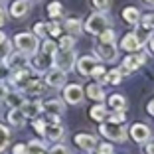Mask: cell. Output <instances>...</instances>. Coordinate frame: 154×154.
Masks as SVG:
<instances>
[{
    "instance_id": "obj_32",
    "label": "cell",
    "mask_w": 154,
    "mask_h": 154,
    "mask_svg": "<svg viewBox=\"0 0 154 154\" xmlns=\"http://www.w3.org/2000/svg\"><path fill=\"white\" fill-rule=\"evenodd\" d=\"M28 79H30V71H28L26 67H24V69H16V73L12 75V81L18 83V85H24Z\"/></svg>"
},
{
    "instance_id": "obj_43",
    "label": "cell",
    "mask_w": 154,
    "mask_h": 154,
    "mask_svg": "<svg viewBox=\"0 0 154 154\" xmlns=\"http://www.w3.org/2000/svg\"><path fill=\"white\" fill-rule=\"evenodd\" d=\"M45 34H48V26H45V24H36V26H34V36H45Z\"/></svg>"
},
{
    "instance_id": "obj_19",
    "label": "cell",
    "mask_w": 154,
    "mask_h": 154,
    "mask_svg": "<svg viewBox=\"0 0 154 154\" xmlns=\"http://www.w3.org/2000/svg\"><path fill=\"white\" fill-rule=\"evenodd\" d=\"M87 97L93 101H97V103H103V99L107 95H105V89L99 85V83H91L89 87H87Z\"/></svg>"
},
{
    "instance_id": "obj_27",
    "label": "cell",
    "mask_w": 154,
    "mask_h": 154,
    "mask_svg": "<svg viewBox=\"0 0 154 154\" xmlns=\"http://www.w3.org/2000/svg\"><path fill=\"white\" fill-rule=\"evenodd\" d=\"M4 101L10 105V107H12V109H20V107L24 105V99H22V95H20V93H16V91H14V93H8Z\"/></svg>"
},
{
    "instance_id": "obj_23",
    "label": "cell",
    "mask_w": 154,
    "mask_h": 154,
    "mask_svg": "<svg viewBox=\"0 0 154 154\" xmlns=\"http://www.w3.org/2000/svg\"><path fill=\"white\" fill-rule=\"evenodd\" d=\"M89 115H91V119H93V121L103 122L105 119H107V109H105V105H103V103H97L95 107H91Z\"/></svg>"
},
{
    "instance_id": "obj_8",
    "label": "cell",
    "mask_w": 154,
    "mask_h": 154,
    "mask_svg": "<svg viewBox=\"0 0 154 154\" xmlns=\"http://www.w3.org/2000/svg\"><path fill=\"white\" fill-rule=\"evenodd\" d=\"M83 97H85V89L81 85H77V83H69L63 89V99L69 105H79L83 101Z\"/></svg>"
},
{
    "instance_id": "obj_12",
    "label": "cell",
    "mask_w": 154,
    "mask_h": 154,
    "mask_svg": "<svg viewBox=\"0 0 154 154\" xmlns=\"http://www.w3.org/2000/svg\"><path fill=\"white\" fill-rule=\"evenodd\" d=\"M44 136H45V138H50V140H54V142H59L65 136L63 125H59V122H45V132H44Z\"/></svg>"
},
{
    "instance_id": "obj_14",
    "label": "cell",
    "mask_w": 154,
    "mask_h": 154,
    "mask_svg": "<svg viewBox=\"0 0 154 154\" xmlns=\"http://www.w3.org/2000/svg\"><path fill=\"white\" fill-rule=\"evenodd\" d=\"M75 144L79 146V148H83L85 152H91V150H95L97 148V138L93 134H77L75 136Z\"/></svg>"
},
{
    "instance_id": "obj_22",
    "label": "cell",
    "mask_w": 154,
    "mask_h": 154,
    "mask_svg": "<svg viewBox=\"0 0 154 154\" xmlns=\"http://www.w3.org/2000/svg\"><path fill=\"white\" fill-rule=\"evenodd\" d=\"M32 65H34V69H38V71H44L45 67H50V65H51V55H45V54L34 55Z\"/></svg>"
},
{
    "instance_id": "obj_48",
    "label": "cell",
    "mask_w": 154,
    "mask_h": 154,
    "mask_svg": "<svg viewBox=\"0 0 154 154\" xmlns=\"http://www.w3.org/2000/svg\"><path fill=\"white\" fill-rule=\"evenodd\" d=\"M146 111H148V115H152V117H154V99H150V103L146 105Z\"/></svg>"
},
{
    "instance_id": "obj_25",
    "label": "cell",
    "mask_w": 154,
    "mask_h": 154,
    "mask_svg": "<svg viewBox=\"0 0 154 154\" xmlns=\"http://www.w3.org/2000/svg\"><path fill=\"white\" fill-rule=\"evenodd\" d=\"M65 30H67V34L69 36H79L81 34V30H83V26H81V22L77 18H69V20H65Z\"/></svg>"
},
{
    "instance_id": "obj_36",
    "label": "cell",
    "mask_w": 154,
    "mask_h": 154,
    "mask_svg": "<svg viewBox=\"0 0 154 154\" xmlns=\"http://www.w3.org/2000/svg\"><path fill=\"white\" fill-rule=\"evenodd\" d=\"M117 34H115V30L113 28H107V30H103V32L99 34V42H115L117 40Z\"/></svg>"
},
{
    "instance_id": "obj_31",
    "label": "cell",
    "mask_w": 154,
    "mask_h": 154,
    "mask_svg": "<svg viewBox=\"0 0 154 154\" xmlns=\"http://www.w3.org/2000/svg\"><path fill=\"white\" fill-rule=\"evenodd\" d=\"M121 81H122V73L119 69H111L105 75V83H109V85H119Z\"/></svg>"
},
{
    "instance_id": "obj_17",
    "label": "cell",
    "mask_w": 154,
    "mask_h": 154,
    "mask_svg": "<svg viewBox=\"0 0 154 154\" xmlns=\"http://www.w3.org/2000/svg\"><path fill=\"white\" fill-rule=\"evenodd\" d=\"M22 109V113H24V117H32V119H36L38 115L42 113V103L40 101H24V105L20 107Z\"/></svg>"
},
{
    "instance_id": "obj_1",
    "label": "cell",
    "mask_w": 154,
    "mask_h": 154,
    "mask_svg": "<svg viewBox=\"0 0 154 154\" xmlns=\"http://www.w3.org/2000/svg\"><path fill=\"white\" fill-rule=\"evenodd\" d=\"M107 28H111V18L107 12H93L83 24V30L87 34H91V36H99Z\"/></svg>"
},
{
    "instance_id": "obj_15",
    "label": "cell",
    "mask_w": 154,
    "mask_h": 154,
    "mask_svg": "<svg viewBox=\"0 0 154 154\" xmlns=\"http://www.w3.org/2000/svg\"><path fill=\"white\" fill-rule=\"evenodd\" d=\"M30 6H32L30 0H16L10 6V14H12L14 18H22V16H26L30 12Z\"/></svg>"
},
{
    "instance_id": "obj_39",
    "label": "cell",
    "mask_w": 154,
    "mask_h": 154,
    "mask_svg": "<svg viewBox=\"0 0 154 154\" xmlns=\"http://www.w3.org/2000/svg\"><path fill=\"white\" fill-rule=\"evenodd\" d=\"M97 154H115V148L113 144H109V142H103V144H97Z\"/></svg>"
},
{
    "instance_id": "obj_24",
    "label": "cell",
    "mask_w": 154,
    "mask_h": 154,
    "mask_svg": "<svg viewBox=\"0 0 154 154\" xmlns=\"http://www.w3.org/2000/svg\"><path fill=\"white\" fill-rule=\"evenodd\" d=\"M109 107L113 111H127V99L122 95H117V93H115V95L109 97Z\"/></svg>"
},
{
    "instance_id": "obj_50",
    "label": "cell",
    "mask_w": 154,
    "mask_h": 154,
    "mask_svg": "<svg viewBox=\"0 0 154 154\" xmlns=\"http://www.w3.org/2000/svg\"><path fill=\"white\" fill-rule=\"evenodd\" d=\"M148 42H150V50L154 51V34H150V38H148Z\"/></svg>"
},
{
    "instance_id": "obj_26",
    "label": "cell",
    "mask_w": 154,
    "mask_h": 154,
    "mask_svg": "<svg viewBox=\"0 0 154 154\" xmlns=\"http://www.w3.org/2000/svg\"><path fill=\"white\" fill-rule=\"evenodd\" d=\"M48 16H50L51 20L61 18V16H63V6H61V2H51V4H48Z\"/></svg>"
},
{
    "instance_id": "obj_34",
    "label": "cell",
    "mask_w": 154,
    "mask_h": 154,
    "mask_svg": "<svg viewBox=\"0 0 154 154\" xmlns=\"http://www.w3.org/2000/svg\"><path fill=\"white\" fill-rule=\"evenodd\" d=\"M73 45H75V38H73V36L67 34V36L59 38V45H57L59 50H73Z\"/></svg>"
},
{
    "instance_id": "obj_33",
    "label": "cell",
    "mask_w": 154,
    "mask_h": 154,
    "mask_svg": "<svg viewBox=\"0 0 154 154\" xmlns=\"http://www.w3.org/2000/svg\"><path fill=\"white\" fill-rule=\"evenodd\" d=\"M10 136H12V134H10V131L4 127V125H0V152H2V150H4L6 146H8Z\"/></svg>"
},
{
    "instance_id": "obj_21",
    "label": "cell",
    "mask_w": 154,
    "mask_h": 154,
    "mask_svg": "<svg viewBox=\"0 0 154 154\" xmlns=\"http://www.w3.org/2000/svg\"><path fill=\"white\" fill-rule=\"evenodd\" d=\"M8 122L12 125V127H24L26 125V117H24V113H22V109H10V113H8Z\"/></svg>"
},
{
    "instance_id": "obj_46",
    "label": "cell",
    "mask_w": 154,
    "mask_h": 154,
    "mask_svg": "<svg viewBox=\"0 0 154 154\" xmlns=\"http://www.w3.org/2000/svg\"><path fill=\"white\" fill-rule=\"evenodd\" d=\"M34 128H36L40 134H44V132H45V121H42V119L38 121V119H36V121H34Z\"/></svg>"
},
{
    "instance_id": "obj_37",
    "label": "cell",
    "mask_w": 154,
    "mask_h": 154,
    "mask_svg": "<svg viewBox=\"0 0 154 154\" xmlns=\"http://www.w3.org/2000/svg\"><path fill=\"white\" fill-rule=\"evenodd\" d=\"M55 50H57V45H55V42H51V40H45L44 45H42V54H45V55H54Z\"/></svg>"
},
{
    "instance_id": "obj_47",
    "label": "cell",
    "mask_w": 154,
    "mask_h": 154,
    "mask_svg": "<svg viewBox=\"0 0 154 154\" xmlns=\"http://www.w3.org/2000/svg\"><path fill=\"white\" fill-rule=\"evenodd\" d=\"M6 95H8V89H6V85H2V83H0V101H4Z\"/></svg>"
},
{
    "instance_id": "obj_20",
    "label": "cell",
    "mask_w": 154,
    "mask_h": 154,
    "mask_svg": "<svg viewBox=\"0 0 154 154\" xmlns=\"http://www.w3.org/2000/svg\"><path fill=\"white\" fill-rule=\"evenodd\" d=\"M122 20H125L127 24H131V26H136L138 20H140V12H138V8H134V6L125 8V10H122Z\"/></svg>"
},
{
    "instance_id": "obj_44",
    "label": "cell",
    "mask_w": 154,
    "mask_h": 154,
    "mask_svg": "<svg viewBox=\"0 0 154 154\" xmlns=\"http://www.w3.org/2000/svg\"><path fill=\"white\" fill-rule=\"evenodd\" d=\"M12 154H28V144H22V142L16 144L12 148Z\"/></svg>"
},
{
    "instance_id": "obj_9",
    "label": "cell",
    "mask_w": 154,
    "mask_h": 154,
    "mask_svg": "<svg viewBox=\"0 0 154 154\" xmlns=\"http://www.w3.org/2000/svg\"><path fill=\"white\" fill-rule=\"evenodd\" d=\"M128 132H131V138H132V140H134V142H140V144H144L150 136H152V131H150L146 125H142V122H134V125L128 128Z\"/></svg>"
},
{
    "instance_id": "obj_52",
    "label": "cell",
    "mask_w": 154,
    "mask_h": 154,
    "mask_svg": "<svg viewBox=\"0 0 154 154\" xmlns=\"http://www.w3.org/2000/svg\"><path fill=\"white\" fill-rule=\"evenodd\" d=\"M4 40H6V34H4V32H0V44H2Z\"/></svg>"
},
{
    "instance_id": "obj_42",
    "label": "cell",
    "mask_w": 154,
    "mask_h": 154,
    "mask_svg": "<svg viewBox=\"0 0 154 154\" xmlns=\"http://www.w3.org/2000/svg\"><path fill=\"white\" fill-rule=\"evenodd\" d=\"M50 154H73V152H71V150H69L65 144H55L54 148L50 150Z\"/></svg>"
},
{
    "instance_id": "obj_38",
    "label": "cell",
    "mask_w": 154,
    "mask_h": 154,
    "mask_svg": "<svg viewBox=\"0 0 154 154\" xmlns=\"http://www.w3.org/2000/svg\"><path fill=\"white\" fill-rule=\"evenodd\" d=\"M105 75H107V71H105V67H103V65H97V67L95 69H93V73H91V77H95V79H97V81H105Z\"/></svg>"
},
{
    "instance_id": "obj_11",
    "label": "cell",
    "mask_w": 154,
    "mask_h": 154,
    "mask_svg": "<svg viewBox=\"0 0 154 154\" xmlns=\"http://www.w3.org/2000/svg\"><path fill=\"white\" fill-rule=\"evenodd\" d=\"M67 81V73L61 71V69H51V71H48V75H45V85L54 87V89H59V87H63V83Z\"/></svg>"
},
{
    "instance_id": "obj_53",
    "label": "cell",
    "mask_w": 154,
    "mask_h": 154,
    "mask_svg": "<svg viewBox=\"0 0 154 154\" xmlns=\"http://www.w3.org/2000/svg\"><path fill=\"white\" fill-rule=\"evenodd\" d=\"M87 154H89V152H87Z\"/></svg>"
},
{
    "instance_id": "obj_45",
    "label": "cell",
    "mask_w": 154,
    "mask_h": 154,
    "mask_svg": "<svg viewBox=\"0 0 154 154\" xmlns=\"http://www.w3.org/2000/svg\"><path fill=\"white\" fill-rule=\"evenodd\" d=\"M144 154H154V138L152 136L144 142Z\"/></svg>"
},
{
    "instance_id": "obj_49",
    "label": "cell",
    "mask_w": 154,
    "mask_h": 154,
    "mask_svg": "<svg viewBox=\"0 0 154 154\" xmlns=\"http://www.w3.org/2000/svg\"><path fill=\"white\" fill-rule=\"evenodd\" d=\"M4 22H6V14H4V10L0 8V26H2Z\"/></svg>"
},
{
    "instance_id": "obj_41",
    "label": "cell",
    "mask_w": 154,
    "mask_h": 154,
    "mask_svg": "<svg viewBox=\"0 0 154 154\" xmlns=\"http://www.w3.org/2000/svg\"><path fill=\"white\" fill-rule=\"evenodd\" d=\"M48 32H50V36H61V26L54 20L51 24H48Z\"/></svg>"
},
{
    "instance_id": "obj_16",
    "label": "cell",
    "mask_w": 154,
    "mask_h": 154,
    "mask_svg": "<svg viewBox=\"0 0 154 154\" xmlns=\"http://www.w3.org/2000/svg\"><path fill=\"white\" fill-rule=\"evenodd\" d=\"M140 59H138V55L136 54H131V55H127V57L122 59V65H121V69L119 71L121 73H132V71H136V69L140 67Z\"/></svg>"
},
{
    "instance_id": "obj_18",
    "label": "cell",
    "mask_w": 154,
    "mask_h": 154,
    "mask_svg": "<svg viewBox=\"0 0 154 154\" xmlns=\"http://www.w3.org/2000/svg\"><path fill=\"white\" fill-rule=\"evenodd\" d=\"M45 91V83H42L40 79H28L24 83V93L28 95H42Z\"/></svg>"
},
{
    "instance_id": "obj_40",
    "label": "cell",
    "mask_w": 154,
    "mask_h": 154,
    "mask_svg": "<svg viewBox=\"0 0 154 154\" xmlns=\"http://www.w3.org/2000/svg\"><path fill=\"white\" fill-rule=\"evenodd\" d=\"M10 50H12V44H10V42H2V44H0V59H6L10 55Z\"/></svg>"
},
{
    "instance_id": "obj_6",
    "label": "cell",
    "mask_w": 154,
    "mask_h": 154,
    "mask_svg": "<svg viewBox=\"0 0 154 154\" xmlns=\"http://www.w3.org/2000/svg\"><path fill=\"white\" fill-rule=\"evenodd\" d=\"M148 38L150 36H140L138 32H128V34H125V38L121 40V50L134 54V51H138L140 48H144Z\"/></svg>"
},
{
    "instance_id": "obj_30",
    "label": "cell",
    "mask_w": 154,
    "mask_h": 154,
    "mask_svg": "<svg viewBox=\"0 0 154 154\" xmlns=\"http://www.w3.org/2000/svg\"><path fill=\"white\" fill-rule=\"evenodd\" d=\"M138 24H140L142 30H146V32H152L154 30V12L152 14H144V16H140V20H138Z\"/></svg>"
},
{
    "instance_id": "obj_10",
    "label": "cell",
    "mask_w": 154,
    "mask_h": 154,
    "mask_svg": "<svg viewBox=\"0 0 154 154\" xmlns=\"http://www.w3.org/2000/svg\"><path fill=\"white\" fill-rule=\"evenodd\" d=\"M42 111L50 117H59L65 113V103L61 99H48L45 103H42Z\"/></svg>"
},
{
    "instance_id": "obj_5",
    "label": "cell",
    "mask_w": 154,
    "mask_h": 154,
    "mask_svg": "<svg viewBox=\"0 0 154 154\" xmlns=\"http://www.w3.org/2000/svg\"><path fill=\"white\" fill-rule=\"evenodd\" d=\"M95 57L105 61V63H115L119 59L117 42H99L95 48Z\"/></svg>"
},
{
    "instance_id": "obj_51",
    "label": "cell",
    "mask_w": 154,
    "mask_h": 154,
    "mask_svg": "<svg viewBox=\"0 0 154 154\" xmlns=\"http://www.w3.org/2000/svg\"><path fill=\"white\" fill-rule=\"evenodd\" d=\"M146 6H150V8H154V0H144Z\"/></svg>"
},
{
    "instance_id": "obj_4",
    "label": "cell",
    "mask_w": 154,
    "mask_h": 154,
    "mask_svg": "<svg viewBox=\"0 0 154 154\" xmlns=\"http://www.w3.org/2000/svg\"><path fill=\"white\" fill-rule=\"evenodd\" d=\"M99 132L113 142H127V138H128L127 127L125 125H115V122H101Z\"/></svg>"
},
{
    "instance_id": "obj_29",
    "label": "cell",
    "mask_w": 154,
    "mask_h": 154,
    "mask_svg": "<svg viewBox=\"0 0 154 154\" xmlns=\"http://www.w3.org/2000/svg\"><path fill=\"white\" fill-rule=\"evenodd\" d=\"M28 154H45L44 140H30L28 142Z\"/></svg>"
},
{
    "instance_id": "obj_28",
    "label": "cell",
    "mask_w": 154,
    "mask_h": 154,
    "mask_svg": "<svg viewBox=\"0 0 154 154\" xmlns=\"http://www.w3.org/2000/svg\"><path fill=\"white\" fill-rule=\"evenodd\" d=\"M105 121L115 122V125H125L127 115H125V111H113V113H107V119H105Z\"/></svg>"
},
{
    "instance_id": "obj_35",
    "label": "cell",
    "mask_w": 154,
    "mask_h": 154,
    "mask_svg": "<svg viewBox=\"0 0 154 154\" xmlns=\"http://www.w3.org/2000/svg\"><path fill=\"white\" fill-rule=\"evenodd\" d=\"M91 4L95 6L97 12H109V8H111V0H91Z\"/></svg>"
},
{
    "instance_id": "obj_13",
    "label": "cell",
    "mask_w": 154,
    "mask_h": 154,
    "mask_svg": "<svg viewBox=\"0 0 154 154\" xmlns=\"http://www.w3.org/2000/svg\"><path fill=\"white\" fill-rule=\"evenodd\" d=\"M4 65L10 67V69H24V67H28V59L22 51H20V54H10L8 57L4 59Z\"/></svg>"
},
{
    "instance_id": "obj_2",
    "label": "cell",
    "mask_w": 154,
    "mask_h": 154,
    "mask_svg": "<svg viewBox=\"0 0 154 154\" xmlns=\"http://www.w3.org/2000/svg\"><path fill=\"white\" fill-rule=\"evenodd\" d=\"M75 51L73 50H55V54L51 55V67L61 69V71L67 73L71 67H75Z\"/></svg>"
},
{
    "instance_id": "obj_7",
    "label": "cell",
    "mask_w": 154,
    "mask_h": 154,
    "mask_svg": "<svg viewBox=\"0 0 154 154\" xmlns=\"http://www.w3.org/2000/svg\"><path fill=\"white\" fill-rule=\"evenodd\" d=\"M99 65V59L95 55H83V57L75 59V67H77V73L83 77H91L93 69Z\"/></svg>"
},
{
    "instance_id": "obj_3",
    "label": "cell",
    "mask_w": 154,
    "mask_h": 154,
    "mask_svg": "<svg viewBox=\"0 0 154 154\" xmlns=\"http://www.w3.org/2000/svg\"><path fill=\"white\" fill-rule=\"evenodd\" d=\"M14 44H16V48H18L24 55H36L38 54V48H40L38 36H34V34H30V32L18 34L16 40H14Z\"/></svg>"
}]
</instances>
